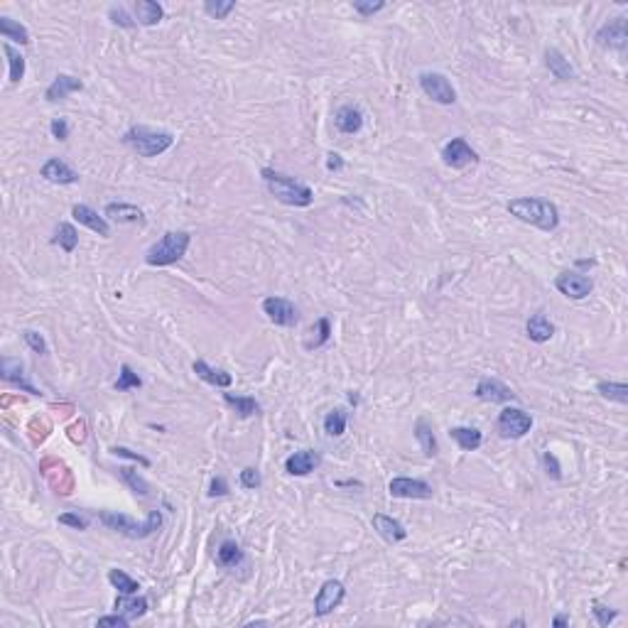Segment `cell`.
<instances>
[{
  "label": "cell",
  "mask_w": 628,
  "mask_h": 628,
  "mask_svg": "<svg viewBox=\"0 0 628 628\" xmlns=\"http://www.w3.org/2000/svg\"><path fill=\"white\" fill-rule=\"evenodd\" d=\"M388 491L393 498H432V486L422 478L396 476L388 483Z\"/></svg>",
  "instance_id": "cell-14"
},
{
  "label": "cell",
  "mask_w": 628,
  "mask_h": 628,
  "mask_svg": "<svg viewBox=\"0 0 628 628\" xmlns=\"http://www.w3.org/2000/svg\"><path fill=\"white\" fill-rule=\"evenodd\" d=\"M233 8H236L233 0H206L204 3V13L214 20L228 18V13H233Z\"/></svg>",
  "instance_id": "cell-40"
},
{
  "label": "cell",
  "mask_w": 628,
  "mask_h": 628,
  "mask_svg": "<svg viewBox=\"0 0 628 628\" xmlns=\"http://www.w3.org/2000/svg\"><path fill=\"white\" fill-rule=\"evenodd\" d=\"M40 174L47 179V182H52V184H74V182H79V174L74 172V169L69 167L67 162H62L60 157L47 159V162L42 164Z\"/></svg>",
  "instance_id": "cell-16"
},
{
  "label": "cell",
  "mask_w": 628,
  "mask_h": 628,
  "mask_svg": "<svg viewBox=\"0 0 628 628\" xmlns=\"http://www.w3.org/2000/svg\"><path fill=\"white\" fill-rule=\"evenodd\" d=\"M40 469L47 476V481L52 483L55 493H60V496H69V493L74 491V476H72V471H69V466L64 464V461L45 459L40 464Z\"/></svg>",
  "instance_id": "cell-11"
},
{
  "label": "cell",
  "mask_w": 628,
  "mask_h": 628,
  "mask_svg": "<svg viewBox=\"0 0 628 628\" xmlns=\"http://www.w3.org/2000/svg\"><path fill=\"white\" fill-rule=\"evenodd\" d=\"M371 525H374V530L378 535L383 537V540L388 542H403L408 537V530L405 525L400 523V520L391 518V515H383V513H376L374 520H371Z\"/></svg>",
  "instance_id": "cell-18"
},
{
  "label": "cell",
  "mask_w": 628,
  "mask_h": 628,
  "mask_svg": "<svg viewBox=\"0 0 628 628\" xmlns=\"http://www.w3.org/2000/svg\"><path fill=\"white\" fill-rule=\"evenodd\" d=\"M228 493V483L223 481L221 476H216V478H211V486H209V496L211 498H216V496H226Z\"/></svg>",
  "instance_id": "cell-54"
},
{
  "label": "cell",
  "mask_w": 628,
  "mask_h": 628,
  "mask_svg": "<svg viewBox=\"0 0 628 628\" xmlns=\"http://www.w3.org/2000/svg\"><path fill=\"white\" fill-rule=\"evenodd\" d=\"M3 52L5 57H8V64H10V84H20L25 77V57L20 55L18 50H15L10 42H3Z\"/></svg>",
  "instance_id": "cell-32"
},
{
  "label": "cell",
  "mask_w": 628,
  "mask_h": 628,
  "mask_svg": "<svg viewBox=\"0 0 628 628\" xmlns=\"http://www.w3.org/2000/svg\"><path fill=\"white\" fill-rule=\"evenodd\" d=\"M319 464V454L312 449H302V452H295L292 456H287L285 461V471L290 473V476H307L310 471L317 469Z\"/></svg>",
  "instance_id": "cell-22"
},
{
  "label": "cell",
  "mask_w": 628,
  "mask_h": 628,
  "mask_svg": "<svg viewBox=\"0 0 628 628\" xmlns=\"http://www.w3.org/2000/svg\"><path fill=\"white\" fill-rule=\"evenodd\" d=\"M542 466H545L547 476L562 478V466H560V461H557V456L552 454V452H545V454H542Z\"/></svg>",
  "instance_id": "cell-48"
},
{
  "label": "cell",
  "mask_w": 628,
  "mask_h": 628,
  "mask_svg": "<svg viewBox=\"0 0 628 628\" xmlns=\"http://www.w3.org/2000/svg\"><path fill=\"white\" fill-rule=\"evenodd\" d=\"M113 609L116 614H123L128 621H135L147 614V599L135 597V594H120V597L116 599Z\"/></svg>",
  "instance_id": "cell-26"
},
{
  "label": "cell",
  "mask_w": 628,
  "mask_h": 628,
  "mask_svg": "<svg viewBox=\"0 0 628 628\" xmlns=\"http://www.w3.org/2000/svg\"><path fill=\"white\" fill-rule=\"evenodd\" d=\"M312 334H317V337H312L310 342L305 344L310 351H312V349H319V346H324V344L329 342V337H332V322H329L327 317H322V319H319V322H317V332H312Z\"/></svg>",
  "instance_id": "cell-42"
},
{
  "label": "cell",
  "mask_w": 628,
  "mask_h": 628,
  "mask_svg": "<svg viewBox=\"0 0 628 628\" xmlns=\"http://www.w3.org/2000/svg\"><path fill=\"white\" fill-rule=\"evenodd\" d=\"M569 624V616H565V614H560V616H555V621H552V626H567Z\"/></svg>",
  "instance_id": "cell-56"
},
{
  "label": "cell",
  "mask_w": 628,
  "mask_h": 628,
  "mask_svg": "<svg viewBox=\"0 0 628 628\" xmlns=\"http://www.w3.org/2000/svg\"><path fill=\"white\" fill-rule=\"evenodd\" d=\"M241 486L243 488H258L260 486V471L253 469V466H246L241 471Z\"/></svg>",
  "instance_id": "cell-50"
},
{
  "label": "cell",
  "mask_w": 628,
  "mask_h": 628,
  "mask_svg": "<svg viewBox=\"0 0 628 628\" xmlns=\"http://www.w3.org/2000/svg\"><path fill=\"white\" fill-rule=\"evenodd\" d=\"M334 125L339 128V133H344V135H354V133H359L361 128H364V113H361V108H356V106H342V108H337V113H334Z\"/></svg>",
  "instance_id": "cell-21"
},
{
  "label": "cell",
  "mask_w": 628,
  "mask_h": 628,
  "mask_svg": "<svg viewBox=\"0 0 628 628\" xmlns=\"http://www.w3.org/2000/svg\"><path fill=\"white\" fill-rule=\"evenodd\" d=\"M386 8V3L383 0H354V10L361 15V18H371V15L381 13V10Z\"/></svg>",
  "instance_id": "cell-44"
},
{
  "label": "cell",
  "mask_w": 628,
  "mask_h": 628,
  "mask_svg": "<svg viewBox=\"0 0 628 628\" xmlns=\"http://www.w3.org/2000/svg\"><path fill=\"white\" fill-rule=\"evenodd\" d=\"M52 243H57L64 253H74V251H77V246H79L77 228H74L72 223H60V226H57L55 238H52Z\"/></svg>",
  "instance_id": "cell-34"
},
{
  "label": "cell",
  "mask_w": 628,
  "mask_h": 628,
  "mask_svg": "<svg viewBox=\"0 0 628 628\" xmlns=\"http://www.w3.org/2000/svg\"><path fill=\"white\" fill-rule=\"evenodd\" d=\"M0 35H3L5 40L20 42V45H30V32L20 23H15L13 18H0Z\"/></svg>",
  "instance_id": "cell-35"
},
{
  "label": "cell",
  "mask_w": 628,
  "mask_h": 628,
  "mask_svg": "<svg viewBox=\"0 0 628 628\" xmlns=\"http://www.w3.org/2000/svg\"><path fill=\"white\" fill-rule=\"evenodd\" d=\"M599 47H609V50H621L624 52L628 47V18L619 15V18L609 20L606 25H601L599 32L594 35Z\"/></svg>",
  "instance_id": "cell-8"
},
{
  "label": "cell",
  "mask_w": 628,
  "mask_h": 628,
  "mask_svg": "<svg viewBox=\"0 0 628 628\" xmlns=\"http://www.w3.org/2000/svg\"><path fill=\"white\" fill-rule=\"evenodd\" d=\"M533 417L520 408H503L498 415V432L505 439H520L530 432Z\"/></svg>",
  "instance_id": "cell-6"
},
{
  "label": "cell",
  "mask_w": 628,
  "mask_h": 628,
  "mask_svg": "<svg viewBox=\"0 0 628 628\" xmlns=\"http://www.w3.org/2000/svg\"><path fill=\"white\" fill-rule=\"evenodd\" d=\"M241 560H243V550L238 547L236 540H223L219 550H216V562H219L221 567H236Z\"/></svg>",
  "instance_id": "cell-33"
},
{
  "label": "cell",
  "mask_w": 628,
  "mask_h": 628,
  "mask_svg": "<svg viewBox=\"0 0 628 628\" xmlns=\"http://www.w3.org/2000/svg\"><path fill=\"white\" fill-rule=\"evenodd\" d=\"M23 339H25V344L35 351V354H47V344H45V339H42L40 332H35V329H25Z\"/></svg>",
  "instance_id": "cell-46"
},
{
  "label": "cell",
  "mask_w": 628,
  "mask_h": 628,
  "mask_svg": "<svg viewBox=\"0 0 628 628\" xmlns=\"http://www.w3.org/2000/svg\"><path fill=\"white\" fill-rule=\"evenodd\" d=\"M108 18H111V23L118 25V28H125V30L135 28V20H133L123 8H118V5H113V8L108 10Z\"/></svg>",
  "instance_id": "cell-45"
},
{
  "label": "cell",
  "mask_w": 628,
  "mask_h": 628,
  "mask_svg": "<svg viewBox=\"0 0 628 628\" xmlns=\"http://www.w3.org/2000/svg\"><path fill=\"white\" fill-rule=\"evenodd\" d=\"M545 67L550 69V74L555 79H560V82H572L577 74H574L572 64H569V60L565 55H562L560 50H555V47H550V50H545Z\"/></svg>",
  "instance_id": "cell-25"
},
{
  "label": "cell",
  "mask_w": 628,
  "mask_h": 628,
  "mask_svg": "<svg viewBox=\"0 0 628 628\" xmlns=\"http://www.w3.org/2000/svg\"><path fill=\"white\" fill-rule=\"evenodd\" d=\"M260 177L265 179L270 194L287 206H310L314 201V191L307 184L297 182L295 177H287L283 172H275L270 167L260 169Z\"/></svg>",
  "instance_id": "cell-2"
},
{
  "label": "cell",
  "mask_w": 628,
  "mask_h": 628,
  "mask_svg": "<svg viewBox=\"0 0 628 628\" xmlns=\"http://www.w3.org/2000/svg\"><path fill=\"white\" fill-rule=\"evenodd\" d=\"M449 437L459 444V449L464 452H476L483 442V434L478 432L476 427H452L449 430Z\"/></svg>",
  "instance_id": "cell-28"
},
{
  "label": "cell",
  "mask_w": 628,
  "mask_h": 628,
  "mask_svg": "<svg viewBox=\"0 0 628 628\" xmlns=\"http://www.w3.org/2000/svg\"><path fill=\"white\" fill-rule=\"evenodd\" d=\"M442 159H444L447 167L461 169V167H466V164L478 162V155L471 150L469 142H466L464 138H452V140L444 145V150H442Z\"/></svg>",
  "instance_id": "cell-13"
},
{
  "label": "cell",
  "mask_w": 628,
  "mask_h": 628,
  "mask_svg": "<svg viewBox=\"0 0 628 628\" xmlns=\"http://www.w3.org/2000/svg\"><path fill=\"white\" fill-rule=\"evenodd\" d=\"M128 624H130V621H128L123 614L103 616V619L96 621V626H99V628H106V626H111V628H128Z\"/></svg>",
  "instance_id": "cell-51"
},
{
  "label": "cell",
  "mask_w": 628,
  "mask_h": 628,
  "mask_svg": "<svg viewBox=\"0 0 628 628\" xmlns=\"http://www.w3.org/2000/svg\"><path fill=\"white\" fill-rule=\"evenodd\" d=\"M592 614L597 616V624L606 628V626L611 624V621H616L619 611H614V609H611V606L601 604V601H594V604H592Z\"/></svg>",
  "instance_id": "cell-43"
},
{
  "label": "cell",
  "mask_w": 628,
  "mask_h": 628,
  "mask_svg": "<svg viewBox=\"0 0 628 628\" xmlns=\"http://www.w3.org/2000/svg\"><path fill=\"white\" fill-rule=\"evenodd\" d=\"M50 130H52V138H55V140H67V138H69L67 118H55V120H52V125H50Z\"/></svg>",
  "instance_id": "cell-52"
},
{
  "label": "cell",
  "mask_w": 628,
  "mask_h": 628,
  "mask_svg": "<svg viewBox=\"0 0 628 628\" xmlns=\"http://www.w3.org/2000/svg\"><path fill=\"white\" fill-rule=\"evenodd\" d=\"M223 403H226L228 408H233L238 413V417H253V415L260 413V405L258 400L251 396H233V393H223Z\"/></svg>",
  "instance_id": "cell-29"
},
{
  "label": "cell",
  "mask_w": 628,
  "mask_h": 628,
  "mask_svg": "<svg viewBox=\"0 0 628 628\" xmlns=\"http://www.w3.org/2000/svg\"><path fill=\"white\" fill-rule=\"evenodd\" d=\"M415 439L420 442L425 456L437 454V439H434V430L425 417H417V422H415Z\"/></svg>",
  "instance_id": "cell-30"
},
{
  "label": "cell",
  "mask_w": 628,
  "mask_h": 628,
  "mask_svg": "<svg viewBox=\"0 0 628 628\" xmlns=\"http://www.w3.org/2000/svg\"><path fill=\"white\" fill-rule=\"evenodd\" d=\"M57 520L74 530H89V518H84V515H79V513H62Z\"/></svg>",
  "instance_id": "cell-47"
},
{
  "label": "cell",
  "mask_w": 628,
  "mask_h": 628,
  "mask_svg": "<svg viewBox=\"0 0 628 628\" xmlns=\"http://www.w3.org/2000/svg\"><path fill=\"white\" fill-rule=\"evenodd\" d=\"M525 334H528L530 342L545 344L555 337V324H552L542 312H537L528 319V324H525Z\"/></svg>",
  "instance_id": "cell-24"
},
{
  "label": "cell",
  "mask_w": 628,
  "mask_h": 628,
  "mask_svg": "<svg viewBox=\"0 0 628 628\" xmlns=\"http://www.w3.org/2000/svg\"><path fill=\"white\" fill-rule=\"evenodd\" d=\"M118 471H120V478H123V481L138 493V496H142V498L150 496V483H147L135 469H130V466H120Z\"/></svg>",
  "instance_id": "cell-37"
},
{
  "label": "cell",
  "mask_w": 628,
  "mask_h": 628,
  "mask_svg": "<svg viewBox=\"0 0 628 628\" xmlns=\"http://www.w3.org/2000/svg\"><path fill=\"white\" fill-rule=\"evenodd\" d=\"M99 520L108 530L130 537V540H145V537L155 535L157 530L162 528V513H159V510H150V515H147L142 523H135V520H130L128 515H123V513H111V510H101Z\"/></svg>",
  "instance_id": "cell-3"
},
{
  "label": "cell",
  "mask_w": 628,
  "mask_h": 628,
  "mask_svg": "<svg viewBox=\"0 0 628 628\" xmlns=\"http://www.w3.org/2000/svg\"><path fill=\"white\" fill-rule=\"evenodd\" d=\"M510 216L515 219L530 223V226H537L540 231H555L560 226V211L552 201L547 199H537V196H520V199H510L505 204Z\"/></svg>",
  "instance_id": "cell-1"
},
{
  "label": "cell",
  "mask_w": 628,
  "mask_h": 628,
  "mask_svg": "<svg viewBox=\"0 0 628 628\" xmlns=\"http://www.w3.org/2000/svg\"><path fill=\"white\" fill-rule=\"evenodd\" d=\"M84 84L79 82L77 77H72V74H57L55 82L50 84V89L45 91V99L50 101V103H57V101H64L69 94L74 91H82Z\"/></svg>",
  "instance_id": "cell-19"
},
{
  "label": "cell",
  "mask_w": 628,
  "mask_h": 628,
  "mask_svg": "<svg viewBox=\"0 0 628 628\" xmlns=\"http://www.w3.org/2000/svg\"><path fill=\"white\" fill-rule=\"evenodd\" d=\"M0 376H3L5 381H10V383H18L25 393L40 396V391H35V388L25 381V366H23V361H20V359H10V356H5V359L0 361Z\"/></svg>",
  "instance_id": "cell-23"
},
{
  "label": "cell",
  "mask_w": 628,
  "mask_h": 628,
  "mask_svg": "<svg viewBox=\"0 0 628 628\" xmlns=\"http://www.w3.org/2000/svg\"><path fill=\"white\" fill-rule=\"evenodd\" d=\"M555 287L565 297H569V300H584V297H589V292L594 290V283L587 275L567 270V273H560L555 278Z\"/></svg>",
  "instance_id": "cell-10"
},
{
  "label": "cell",
  "mask_w": 628,
  "mask_h": 628,
  "mask_svg": "<svg viewBox=\"0 0 628 628\" xmlns=\"http://www.w3.org/2000/svg\"><path fill=\"white\" fill-rule=\"evenodd\" d=\"M473 396L478 400H486V403H508L515 400V393L510 391L505 383H501L498 378H481L473 388Z\"/></svg>",
  "instance_id": "cell-15"
},
{
  "label": "cell",
  "mask_w": 628,
  "mask_h": 628,
  "mask_svg": "<svg viewBox=\"0 0 628 628\" xmlns=\"http://www.w3.org/2000/svg\"><path fill=\"white\" fill-rule=\"evenodd\" d=\"M324 432H327L329 437H342L346 432V413L342 408L327 413V417H324Z\"/></svg>",
  "instance_id": "cell-38"
},
{
  "label": "cell",
  "mask_w": 628,
  "mask_h": 628,
  "mask_svg": "<svg viewBox=\"0 0 628 628\" xmlns=\"http://www.w3.org/2000/svg\"><path fill=\"white\" fill-rule=\"evenodd\" d=\"M108 582L113 584L120 594H138V589H140V584L133 577H128L123 569H108Z\"/></svg>",
  "instance_id": "cell-39"
},
{
  "label": "cell",
  "mask_w": 628,
  "mask_h": 628,
  "mask_svg": "<svg viewBox=\"0 0 628 628\" xmlns=\"http://www.w3.org/2000/svg\"><path fill=\"white\" fill-rule=\"evenodd\" d=\"M135 15H138V23L145 25V28H152V25H157L159 20L164 18V10H162V5L152 3V0H138Z\"/></svg>",
  "instance_id": "cell-31"
},
{
  "label": "cell",
  "mask_w": 628,
  "mask_h": 628,
  "mask_svg": "<svg viewBox=\"0 0 628 628\" xmlns=\"http://www.w3.org/2000/svg\"><path fill=\"white\" fill-rule=\"evenodd\" d=\"M69 439H72L74 444H82V442L86 439V422H84V420H79L77 425L69 427Z\"/></svg>",
  "instance_id": "cell-53"
},
{
  "label": "cell",
  "mask_w": 628,
  "mask_h": 628,
  "mask_svg": "<svg viewBox=\"0 0 628 628\" xmlns=\"http://www.w3.org/2000/svg\"><path fill=\"white\" fill-rule=\"evenodd\" d=\"M597 393H599V396H604V398H609V400L621 403V405H626V403H628V386H626V383L601 381V383H597Z\"/></svg>",
  "instance_id": "cell-36"
},
{
  "label": "cell",
  "mask_w": 628,
  "mask_h": 628,
  "mask_svg": "<svg viewBox=\"0 0 628 628\" xmlns=\"http://www.w3.org/2000/svg\"><path fill=\"white\" fill-rule=\"evenodd\" d=\"M342 167H344L342 155H339V152H329V155H327V169H329V172H339Z\"/></svg>",
  "instance_id": "cell-55"
},
{
  "label": "cell",
  "mask_w": 628,
  "mask_h": 628,
  "mask_svg": "<svg viewBox=\"0 0 628 628\" xmlns=\"http://www.w3.org/2000/svg\"><path fill=\"white\" fill-rule=\"evenodd\" d=\"M111 454H116V456H125V459H133V461H138V464H142V466H150V459H147V456L138 454V452L125 449V447H111Z\"/></svg>",
  "instance_id": "cell-49"
},
{
  "label": "cell",
  "mask_w": 628,
  "mask_h": 628,
  "mask_svg": "<svg viewBox=\"0 0 628 628\" xmlns=\"http://www.w3.org/2000/svg\"><path fill=\"white\" fill-rule=\"evenodd\" d=\"M72 216H74V219H77L79 223H82V226H86V228H91L94 233H99V236H103V238H108V236H111V226H108V221H106L103 216L96 214L91 206H86V204H74V206H72Z\"/></svg>",
  "instance_id": "cell-17"
},
{
  "label": "cell",
  "mask_w": 628,
  "mask_h": 628,
  "mask_svg": "<svg viewBox=\"0 0 628 628\" xmlns=\"http://www.w3.org/2000/svg\"><path fill=\"white\" fill-rule=\"evenodd\" d=\"M420 89H422L425 96H430L434 103L452 106L456 101V91H454V86H452V82L439 72H422V74H420Z\"/></svg>",
  "instance_id": "cell-7"
},
{
  "label": "cell",
  "mask_w": 628,
  "mask_h": 628,
  "mask_svg": "<svg viewBox=\"0 0 628 628\" xmlns=\"http://www.w3.org/2000/svg\"><path fill=\"white\" fill-rule=\"evenodd\" d=\"M263 312H265V317H268L273 324H278V327H295V324L300 322L297 307L292 305L290 300H285V297H275V295L265 297Z\"/></svg>",
  "instance_id": "cell-9"
},
{
  "label": "cell",
  "mask_w": 628,
  "mask_h": 628,
  "mask_svg": "<svg viewBox=\"0 0 628 628\" xmlns=\"http://www.w3.org/2000/svg\"><path fill=\"white\" fill-rule=\"evenodd\" d=\"M191 371H194V374L199 376L204 383L216 386V388H228L233 383L231 374H226V371H221V369H211V366L206 364V361H201V359H196L194 364H191Z\"/></svg>",
  "instance_id": "cell-27"
},
{
  "label": "cell",
  "mask_w": 628,
  "mask_h": 628,
  "mask_svg": "<svg viewBox=\"0 0 628 628\" xmlns=\"http://www.w3.org/2000/svg\"><path fill=\"white\" fill-rule=\"evenodd\" d=\"M142 386V381H140V376L138 374H133V369L128 364H123L120 366V374H118V381H116V391H120V393H125V391H130V388H140Z\"/></svg>",
  "instance_id": "cell-41"
},
{
  "label": "cell",
  "mask_w": 628,
  "mask_h": 628,
  "mask_svg": "<svg viewBox=\"0 0 628 628\" xmlns=\"http://www.w3.org/2000/svg\"><path fill=\"white\" fill-rule=\"evenodd\" d=\"M106 216H111L116 223H138V226H145V214L142 209H138L135 204H125V201H111L106 204Z\"/></svg>",
  "instance_id": "cell-20"
},
{
  "label": "cell",
  "mask_w": 628,
  "mask_h": 628,
  "mask_svg": "<svg viewBox=\"0 0 628 628\" xmlns=\"http://www.w3.org/2000/svg\"><path fill=\"white\" fill-rule=\"evenodd\" d=\"M123 142H128L138 155L157 157L174 145V135L167 130H150L145 125H133L130 130H125Z\"/></svg>",
  "instance_id": "cell-5"
},
{
  "label": "cell",
  "mask_w": 628,
  "mask_h": 628,
  "mask_svg": "<svg viewBox=\"0 0 628 628\" xmlns=\"http://www.w3.org/2000/svg\"><path fill=\"white\" fill-rule=\"evenodd\" d=\"M344 594H346V589L339 579H327V582L322 584V589L317 592V597H314V614L317 616L332 614V611L344 601Z\"/></svg>",
  "instance_id": "cell-12"
},
{
  "label": "cell",
  "mask_w": 628,
  "mask_h": 628,
  "mask_svg": "<svg viewBox=\"0 0 628 628\" xmlns=\"http://www.w3.org/2000/svg\"><path fill=\"white\" fill-rule=\"evenodd\" d=\"M191 241V233L187 231H167L157 243H152L145 253V263L152 268H164L184 258Z\"/></svg>",
  "instance_id": "cell-4"
}]
</instances>
